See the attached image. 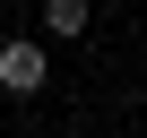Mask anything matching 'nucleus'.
Here are the masks:
<instances>
[{"mask_svg": "<svg viewBox=\"0 0 147 138\" xmlns=\"http://www.w3.org/2000/svg\"><path fill=\"white\" fill-rule=\"evenodd\" d=\"M43 78H52L43 43H0V86H9V95H35Z\"/></svg>", "mask_w": 147, "mask_h": 138, "instance_id": "nucleus-1", "label": "nucleus"}, {"mask_svg": "<svg viewBox=\"0 0 147 138\" xmlns=\"http://www.w3.org/2000/svg\"><path fill=\"white\" fill-rule=\"evenodd\" d=\"M87 17H95L87 0H43V26L52 35H87Z\"/></svg>", "mask_w": 147, "mask_h": 138, "instance_id": "nucleus-2", "label": "nucleus"}]
</instances>
